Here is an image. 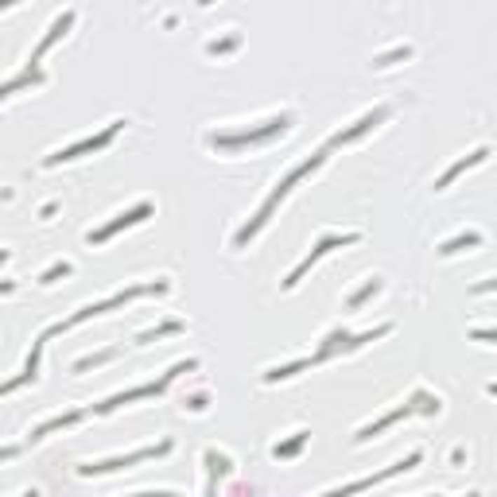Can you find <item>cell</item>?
<instances>
[{
  "instance_id": "9a60e30c",
  "label": "cell",
  "mask_w": 497,
  "mask_h": 497,
  "mask_svg": "<svg viewBox=\"0 0 497 497\" xmlns=\"http://www.w3.org/2000/svg\"><path fill=\"white\" fill-rule=\"evenodd\" d=\"M82 416H86V412H70V416H55V420L39 423V428L32 431V443H35V439H43V435H47V431H55V428H70V423H78V420H82Z\"/></svg>"
},
{
  "instance_id": "5b68a950",
  "label": "cell",
  "mask_w": 497,
  "mask_h": 497,
  "mask_svg": "<svg viewBox=\"0 0 497 497\" xmlns=\"http://www.w3.org/2000/svg\"><path fill=\"white\" fill-rule=\"evenodd\" d=\"M168 451H171V443L140 447V451H132V455H121V458H105V463L82 466V474H109V470H121V466H136V463H144V458H160V455H168Z\"/></svg>"
},
{
  "instance_id": "e0dca14e",
  "label": "cell",
  "mask_w": 497,
  "mask_h": 497,
  "mask_svg": "<svg viewBox=\"0 0 497 497\" xmlns=\"http://www.w3.org/2000/svg\"><path fill=\"white\" fill-rule=\"evenodd\" d=\"M377 287H381V284H377V280H365V287H358V292H354V295H350V307H362V304H365V299H369V295H373V292H377Z\"/></svg>"
},
{
  "instance_id": "d4e9b609",
  "label": "cell",
  "mask_w": 497,
  "mask_h": 497,
  "mask_svg": "<svg viewBox=\"0 0 497 497\" xmlns=\"http://www.w3.org/2000/svg\"><path fill=\"white\" fill-rule=\"evenodd\" d=\"M493 287H497V280H486V284H478V287H474V295H482V292H493Z\"/></svg>"
},
{
  "instance_id": "ba28073f",
  "label": "cell",
  "mask_w": 497,
  "mask_h": 497,
  "mask_svg": "<svg viewBox=\"0 0 497 497\" xmlns=\"http://www.w3.org/2000/svg\"><path fill=\"white\" fill-rule=\"evenodd\" d=\"M420 463V451H412L408 458H400L396 466H388V470H381V474H373V478H362V482H350V486H338L342 493H358V489H369V486H377V482H385V478H393V474H404V470H412V466Z\"/></svg>"
},
{
  "instance_id": "5bb4252c",
  "label": "cell",
  "mask_w": 497,
  "mask_h": 497,
  "mask_svg": "<svg viewBox=\"0 0 497 497\" xmlns=\"http://www.w3.org/2000/svg\"><path fill=\"white\" fill-rule=\"evenodd\" d=\"M307 439H311V431H295L287 443H276V447H272V455H276V458H292V455H299V451L307 447Z\"/></svg>"
},
{
  "instance_id": "ac0fdd59",
  "label": "cell",
  "mask_w": 497,
  "mask_h": 497,
  "mask_svg": "<svg viewBox=\"0 0 497 497\" xmlns=\"http://www.w3.org/2000/svg\"><path fill=\"white\" fill-rule=\"evenodd\" d=\"M482 237L478 233H466V237H455V241H443V253H458V249H466V245H478Z\"/></svg>"
},
{
  "instance_id": "277c9868",
  "label": "cell",
  "mask_w": 497,
  "mask_h": 497,
  "mask_svg": "<svg viewBox=\"0 0 497 497\" xmlns=\"http://www.w3.org/2000/svg\"><path fill=\"white\" fill-rule=\"evenodd\" d=\"M354 241H358V233H330V237H322V241L315 245L311 253H307L304 261H299V264H295V268H292V276L284 280V287H295V284H299V280L307 276V268H311V264L319 261L322 253H330V249H338V245H354Z\"/></svg>"
},
{
  "instance_id": "2e32d148",
  "label": "cell",
  "mask_w": 497,
  "mask_h": 497,
  "mask_svg": "<svg viewBox=\"0 0 497 497\" xmlns=\"http://www.w3.org/2000/svg\"><path fill=\"white\" fill-rule=\"evenodd\" d=\"M27 82H43V74H39V70H35V67H27V70H24V74H20V78H12V82L4 86V93H16V90H24Z\"/></svg>"
},
{
  "instance_id": "9c48e42d",
  "label": "cell",
  "mask_w": 497,
  "mask_h": 497,
  "mask_svg": "<svg viewBox=\"0 0 497 497\" xmlns=\"http://www.w3.org/2000/svg\"><path fill=\"white\" fill-rule=\"evenodd\" d=\"M70 27H74V12H62V16L55 20L51 27H47V35H43V39H39V47H35V55H32V67H35V62H39L43 55H47V51H51V47H55V43H59V39H62V35H67V32H70Z\"/></svg>"
},
{
  "instance_id": "4316f807",
  "label": "cell",
  "mask_w": 497,
  "mask_h": 497,
  "mask_svg": "<svg viewBox=\"0 0 497 497\" xmlns=\"http://www.w3.org/2000/svg\"><path fill=\"white\" fill-rule=\"evenodd\" d=\"M198 4H203V8H206V4H214V0H198Z\"/></svg>"
},
{
  "instance_id": "7c38bea8",
  "label": "cell",
  "mask_w": 497,
  "mask_h": 497,
  "mask_svg": "<svg viewBox=\"0 0 497 497\" xmlns=\"http://www.w3.org/2000/svg\"><path fill=\"white\" fill-rule=\"evenodd\" d=\"M408 412H412V404H400V408H396V412H388V416H381V420L377 423H369V428H362V431H358V443H365V439H373V435H381V431H385V428H393V423L396 420H400V416H408Z\"/></svg>"
},
{
  "instance_id": "ffe728a7",
  "label": "cell",
  "mask_w": 497,
  "mask_h": 497,
  "mask_svg": "<svg viewBox=\"0 0 497 497\" xmlns=\"http://www.w3.org/2000/svg\"><path fill=\"white\" fill-rule=\"evenodd\" d=\"M175 330H179V322H163V327H156V330H144L140 342H152V338H160V334H175Z\"/></svg>"
},
{
  "instance_id": "7402d4cb",
  "label": "cell",
  "mask_w": 497,
  "mask_h": 497,
  "mask_svg": "<svg viewBox=\"0 0 497 497\" xmlns=\"http://www.w3.org/2000/svg\"><path fill=\"white\" fill-rule=\"evenodd\" d=\"M233 47H237V35H233V39H222V43H210L206 51H210V55H226V51H233Z\"/></svg>"
},
{
  "instance_id": "44dd1931",
  "label": "cell",
  "mask_w": 497,
  "mask_h": 497,
  "mask_svg": "<svg viewBox=\"0 0 497 497\" xmlns=\"http://www.w3.org/2000/svg\"><path fill=\"white\" fill-rule=\"evenodd\" d=\"M67 272H70V264H67V261H62V264H55V268H47V272H43V280H39V284H51V280H59V276H67Z\"/></svg>"
},
{
  "instance_id": "4fadbf2b",
  "label": "cell",
  "mask_w": 497,
  "mask_h": 497,
  "mask_svg": "<svg viewBox=\"0 0 497 497\" xmlns=\"http://www.w3.org/2000/svg\"><path fill=\"white\" fill-rule=\"evenodd\" d=\"M307 365H315L311 358H299V362H287V365H272V369H264V381H284V377H295L299 369H307Z\"/></svg>"
},
{
  "instance_id": "603a6c76",
  "label": "cell",
  "mask_w": 497,
  "mask_h": 497,
  "mask_svg": "<svg viewBox=\"0 0 497 497\" xmlns=\"http://www.w3.org/2000/svg\"><path fill=\"white\" fill-rule=\"evenodd\" d=\"M396 59H408V47H400V51H393V55H381L377 67H388V62H396Z\"/></svg>"
},
{
  "instance_id": "7a4b0ae2",
  "label": "cell",
  "mask_w": 497,
  "mask_h": 497,
  "mask_svg": "<svg viewBox=\"0 0 497 497\" xmlns=\"http://www.w3.org/2000/svg\"><path fill=\"white\" fill-rule=\"evenodd\" d=\"M292 125V117H276V121H268L264 128H249V132H210L206 140L214 144V148H245V144H257V140H268V136H276V132H284V128Z\"/></svg>"
},
{
  "instance_id": "d6986e66",
  "label": "cell",
  "mask_w": 497,
  "mask_h": 497,
  "mask_svg": "<svg viewBox=\"0 0 497 497\" xmlns=\"http://www.w3.org/2000/svg\"><path fill=\"white\" fill-rule=\"evenodd\" d=\"M113 358H117V350H105V354H97V358H82V362H78L74 369H78V373H86L90 365H105V362H113Z\"/></svg>"
},
{
  "instance_id": "30bf717a",
  "label": "cell",
  "mask_w": 497,
  "mask_h": 497,
  "mask_svg": "<svg viewBox=\"0 0 497 497\" xmlns=\"http://www.w3.org/2000/svg\"><path fill=\"white\" fill-rule=\"evenodd\" d=\"M486 156H489V148H474V152H470V156H463V160H458V163H451V168H447V171H443V175H439V183H435V191H447V186L455 183V179H458V175H463V171H466V168H474V163H482V160H486Z\"/></svg>"
},
{
  "instance_id": "cb8c5ba5",
  "label": "cell",
  "mask_w": 497,
  "mask_h": 497,
  "mask_svg": "<svg viewBox=\"0 0 497 497\" xmlns=\"http://www.w3.org/2000/svg\"><path fill=\"white\" fill-rule=\"evenodd\" d=\"M470 338H478V342H497V330H474Z\"/></svg>"
},
{
  "instance_id": "3957f363",
  "label": "cell",
  "mask_w": 497,
  "mask_h": 497,
  "mask_svg": "<svg viewBox=\"0 0 497 497\" xmlns=\"http://www.w3.org/2000/svg\"><path fill=\"white\" fill-rule=\"evenodd\" d=\"M121 125H125V121H113V125H105V132H97V136H86V140L70 144V148H59V152H55V156H47V160H43V168H55V163L78 160V156H90V152H102L105 144H109L113 136L121 132Z\"/></svg>"
},
{
  "instance_id": "8fae6325",
  "label": "cell",
  "mask_w": 497,
  "mask_h": 497,
  "mask_svg": "<svg viewBox=\"0 0 497 497\" xmlns=\"http://www.w3.org/2000/svg\"><path fill=\"white\" fill-rule=\"evenodd\" d=\"M51 338V330L47 334H39L35 338V346H32V358H27V365H24V373H20L16 381H8V393H16L20 385H27V381H35V369H39V354H43V342Z\"/></svg>"
},
{
  "instance_id": "8992f818",
  "label": "cell",
  "mask_w": 497,
  "mask_h": 497,
  "mask_svg": "<svg viewBox=\"0 0 497 497\" xmlns=\"http://www.w3.org/2000/svg\"><path fill=\"white\" fill-rule=\"evenodd\" d=\"M148 214H152V206H148V203H140V206H132V210L117 214V218H113L109 226L93 229V233L86 237V241H90V245H102V241H109V237L117 233V229H125V226H136V222H144V218H148Z\"/></svg>"
},
{
  "instance_id": "6da1fadb",
  "label": "cell",
  "mask_w": 497,
  "mask_h": 497,
  "mask_svg": "<svg viewBox=\"0 0 497 497\" xmlns=\"http://www.w3.org/2000/svg\"><path fill=\"white\" fill-rule=\"evenodd\" d=\"M322 160H327V148H322V152H315V156H307V160L299 163V168H292V171H287V175L280 179V183H276V191H272L268 198H264V203H261V210H257V218H253V222H245V226H241V229H237V233H233V249H245V245L253 241V237L261 233L264 226H268V218H272V210H276V206H280V198H284V194L292 191V186L299 183V179L307 175V171H315V168H319Z\"/></svg>"
},
{
  "instance_id": "484cf974",
  "label": "cell",
  "mask_w": 497,
  "mask_h": 497,
  "mask_svg": "<svg viewBox=\"0 0 497 497\" xmlns=\"http://www.w3.org/2000/svg\"><path fill=\"white\" fill-rule=\"evenodd\" d=\"M489 396H497V385H489Z\"/></svg>"
},
{
  "instance_id": "52a82bcc",
  "label": "cell",
  "mask_w": 497,
  "mask_h": 497,
  "mask_svg": "<svg viewBox=\"0 0 497 497\" xmlns=\"http://www.w3.org/2000/svg\"><path fill=\"white\" fill-rule=\"evenodd\" d=\"M385 117H388V105H377V109H369L365 117H358L350 128H342V132L330 136V148H338V144H350V140H358V136H365L369 128H377Z\"/></svg>"
}]
</instances>
